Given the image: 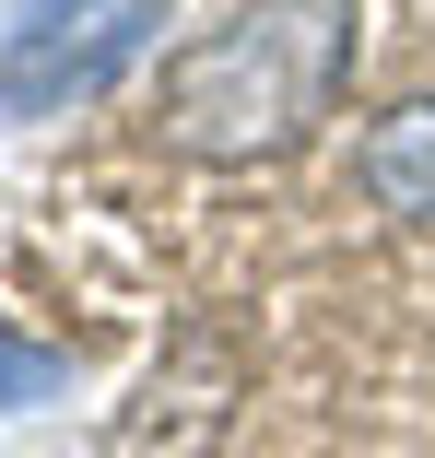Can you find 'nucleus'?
I'll return each instance as SVG.
<instances>
[{
  "label": "nucleus",
  "instance_id": "obj_1",
  "mask_svg": "<svg viewBox=\"0 0 435 458\" xmlns=\"http://www.w3.org/2000/svg\"><path fill=\"white\" fill-rule=\"evenodd\" d=\"M365 59V0H235L224 24L165 47L153 141L189 165H283L329 130Z\"/></svg>",
  "mask_w": 435,
  "mask_h": 458
},
{
  "label": "nucleus",
  "instance_id": "obj_2",
  "mask_svg": "<svg viewBox=\"0 0 435 458\" xmlns=\"http://www.w3.org/2000/svg\"><path fill=\"white\" fill-rule=\"evenodd\" d=\"M177 0H13L0 13V118L47 130L71 106L118 95V82L165 47Z\"/></svg>",
  "mask_w": 435,
  "mask_h": 458
},
{
  "label": "nucleus",
  "instance_id": "obj_3",
  "mask_svg": "<svg viewBox=\"0 0 435 458\" xmlns=\"http://www.w3.org/2000/svg\"><path fill=\"white\" fill-rule=\"evenodd\" d=\"M235 411H247V341L235 329H177L165 364L141 377V400H118L107 458H224Z\"/></svg>",
  "mask_w": 435,
  "mask_h": 458
},
{
  "label": "nucleus",
  "instance_id": "obj_4",
  "mask_svg": "<svg viewBox=\"0 0 435 458\" xmlns=\"http://www.w3.org/2000/svg\"><path fill=\"white\" fill-rule=\"evenodd\" d=\"M354 189H365L388 224L435 235V95H400V106L365 118V141H354Z\"/></svg>",
  "mask_w": 435,
  "mask_h": 458
},
{
  "label": "nucleus",
  "instance_id": "obj_5",
  "mask_svg": "<svg viewBox=\"0 0 435 458\" xmlns=\"http://www.w3.org/2000/svg\"><path fill=\"white\" fill-rule=\"evenodd\" d=\"M47 400H71V352H47L0 318V411H47Z\"/></svg>",
  "mask_w": 435,
  "mask_h": 458
}]
</instances>
